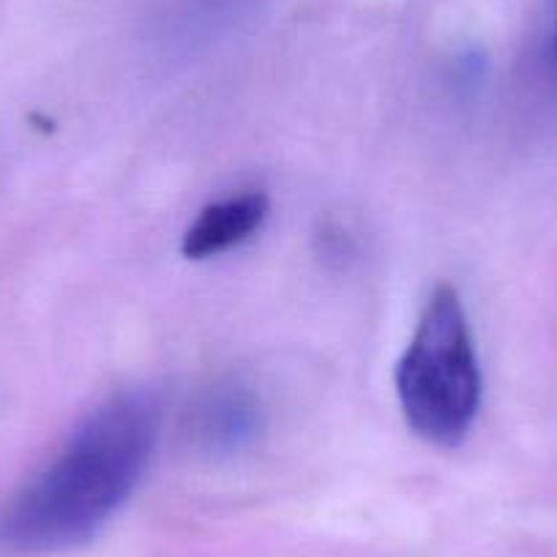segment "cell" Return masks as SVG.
Instances as JSON below:
<instances>
[{
  "mask_svg": "<svg viewBox=\"0 0 557 557\" xmlns=\"http://www.w3.org/2000/svg\"><path fill=\"white\" fill-rule=\"evenodd\" d=\"M271 202L262 191H240L211 202L186 227L181 251L189 260H208L249 240L268 219Z\"/></svg>",
  "mask_w": 557,
  "mask_h": 557,
  "instance_id": "cell-4",
  "label": "cell"
},
{
  "mask_svg": "<svg viewBox=\"0 0 557 557\" xmlns=\"http://www.w3.org/2000/svg\"><path fill=\"white\" fill-rule=\"evenodd\" d=\"M151 391L101 401L0 511V552L55 555L88 544L132 497L159 437Z\"/></svg>",
  "mask_w": 557,
  "mask_h": 557,
  "instance_id": "cell-1",
  "label": "cell"
},
{
  "mask_svg": "<svg viewBox=\"0 0 557 557\" xmlns=\"http://www.w3.org/2000/svg\"><path fill=\"white\" fill-rule=\"evenodd\" d=\"M549 61H552V66L557 69V25H555V34H552V41H549Z\"/></svg>",
  "mask_w": 557,
  "mask_h": 557,
  "instance_id": "cell-5",
  "label": "cell"
},
{
  "mask_svg": "<svg viewBox=\"0 0 557 557\" xmlns=\"http://www.w3.org/2000/svg\"><path fill=\"white\" fill-rule=\"evenodd\" d=\"M265 430L260 394L238 377H222L202 388L186 412V437L208 457H233L255 446Z\"/></svg>",
  "mask_w": 557,
  "mask_h": 557,
  "instance_id": "cell-3",
  "label": "cell"
},
{
  "mask_svg": "<svg viewBox=\"0 0 557 557\" xmlns=\"http://www.w3.org/2000/svg\"><path fill=\"white\" fill-rule=\"evenodd\" d=\"M396 396L407 426L432 446L468 437L481 407V363L457 287L437 285L426 298L396 363Z\"/></svg>",
  "mask_w": 557,
  "mask_h": 557,
  "instance_id": "cell-2",
  "label": "cell"
}]
</instances>
